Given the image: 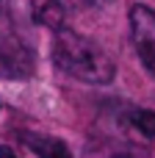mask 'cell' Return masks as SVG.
<instances>
[{"mask_svg":"<svg viewBox=\"0 0 155 158\" xmlns=\"http://www.w3.org/2000/svg\"><path fill=\"white\" fill-rule=\"evenodd\" d=\"M80 6H86V8H105L111 0H78Z\"/></svg>","mask_w":155,"mask_h":158,"instance_id":"obj_7","label":"cell"},{"mask_svg":"<svg viewBox=\"0 0 155 158\" xmlns=\"http://www.w3.org/2000/svg\"><path fill=\"white\" fill-rule=\"evenodd\" d=\"M39 22H44V25H47V28H53V31L67 28V14H64V6H61V3H55V0L44 3V6L39 8Z\"/></svg>","mask_w":155,"mask_h":158,"instance_id":"obj_5","label":"cell"},{"mask_svg":"<svg viewBox=\"0 0 155 158\" xmlns=\"http://www.w3.org/2000/svg\"><path fill=\"white\" fill-rule=\"evenodd\" d=\"M25 144L39 158H72L69 147L55 139V136H39V133H25Z\"/></svg>","mask_w":155,"mask_h":158,"instance_id":"obj_4","label":"cell"},{"mask_svg":"<svg viewBox=\"0 0 155 158\" xmlns=\"http://www.w3.org/2000/svg\"><path fill=\"white\" fill-rule=\"evenodd\" d=\"M53 61L61 72L72 75L80 83H94V86H105L114 81L116 67L114 58L89 36L72 31V28H61L55 31L53 39Z\"/></svg>","mask_w":155,"mask_h":158,"instance_id":"obj_1","label":"cell"},{"mask_svg":"<svg viewBox=\"0 0 155 158\" xmlns=\"http://www.w3.org/2000/svg\"><path fill=\"white\" fill-rule=\"evenodd\" d=\"M33 72V50L8 25H0V78L25 81Z\"/></svg>","mask_w":155,"mask_h":158,"instance_id":"obj_2","label":"cell"},{"mask_svg":"<svg viewBox=\"0 0 155 158\" xmlns=\"http://www.w3.org/2000/svg\"><path fill=\"white\" fill-rule=\"evenodd\" d=\"M130 125L141 133V136H147V139H155V111L150 108H136V111H130Z\"/></svg>","mask_w":155,"mask_h":158,"instance_id":"obj_6","label":"cell"},{"mask_svg":"<svg viewBox=\"0 0 155 158\" xmlns=\"http://www.w3.org/2000/svg\"><path fill=\"white\" fill-rule=\"evenodd\" d=\"M130 39L144 64V69L155 78V11L147 6L130 8Z\"/></svg>","mask_w":155,"mask_h":158,"instance_id":"obj_3","label":"cell"},{"mask_svg":"<svg viewBox=\"0 0 155 158\" xmlns=\"http://www.w3.org/2000/svg\"><path fill=\"white\" fill-rule=\"evenodd\" d=\"M0 158H19L11 147H6V144H0Z\"/></svg>","mask_w":155,"mask_h":158,"instance_id":"obj_8","label":"cell"}]
</instances>
